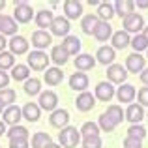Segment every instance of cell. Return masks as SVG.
Segmentation results:
<instances>
[{"instance_id": "6f0895ef", "label": "cell", "mask_w": 148, "mask_h": 148, "mask_svg": "<svg viewBox=\"0 0 148 148\" xmlns=\"http://www.w3.org/2000/svg\"><path fill=\"white\" fill-rule=\"evenodd\" d=\"M4 109H6V107H4V105L0 103V114H2V112H4Z\"/></svg>"}, {"instance_id": "7c38bea8", "label": "cell", "mask_w": 148, "mask_h": 148, "mask_svg": "<svg viewBox=\"0 0 148 148\" xmlns=\"http://www.w3.org/2000/svg\"><path fill=\"white\" fill-rule=\"evenodd\" d=\"M49 122H51L53 127L62 130V127H66L68 122H69V112L66 111V109H54V111L51 112V116H49Z\"/></svg>"}, {"instance_id": "30bf717a", "label": "cell", "mask_w": 148, "mask_h": 148, "mask_svg": "<svg viewBox=\"0 0 148 148\" xmlns=\"http://www.w3.org/2000/svg\"><path fill=\"white\" fill-rule=\"evenodd\" d=\"M69 28H71V26H69V21L66 17H54L53 19V25H51V34H53V36H69Z\"/></svg>"}, {"instance_id": "4316f807", "label": "cell", "mask_w": 148, "mask_h": 148, "mask_svg": "<svg viewBox=\"0 0 148 148\" xmlns=\"http://www.w3.org/2000/svg\"><path fill=\"white\" fill-rule=\"evenodd\" d=\"M62 49L71 56V54H79L81 51V40L77 36H66L64 41H62Z\"/></svg>"}, {"instance_id": "836d02e7", "label": "cell", "mask_w": 148, "mask_h": 148, "mask_svg": "<svg viewBox=\"0 0 148 148\" xmlns=\"http://www.w3.org/2000/svg\"><path fill=\"white\" fill-rule=\"evenodd\" d=\"M25 92L28 96H40L41 94V81L32 77V79H26L25 81Z\"/></svg>"}, {"instance_id": "ffe728a7", "label": "cell", "mask_w": 148, "mask_h": 148, "mask_svg": "<svg viewBox=\"0 0 148 148\" xmlns=\"http://www.w3.org/2000/svg\"><path fill=\"white\" fill-rule=\"evenodd\" d=\"M111 41H112V45H111V47L114 49V51H116V49H118V51H122V49H126L127 45H130L131 38H130V34H127V32H124V30H118V32H112Z\"/></svg>"}, {"instance_id": "4fadbf2b", "label": "cell", "mask_w": 148, "mask_h": 148, "mask_svg": "<svg viewBox=\"0 0 148 148\" xmlns=\"http://www.w3.org/2000/svg\"><path fill=\"white\" fill-rule=\"evenodd\" d=\"M75 107L79 109L81 112H88L96 107V98L90 94V92H81L75 99Z\"/></svg>"}, {"instance_id": "f1b7e54d", "label": "cell", "mask_w": 148, "mask_h": 148, "mask_svg": "<svg viewBox=\"0 0 148 148\" xmlns=\"http://www.w3.org/2000/svg\"><path fill=\"white\" fill-rule=\"evenodd\" d=\"M98 23H99L98 15L88 13V15H84L83 21H81V28H83V32H84V34L92 36V34H94V30H96V26H98Z\"/></svg>"}, {"instance_id": "f6af8a7d", "label": "cell", "mask_w": 148, "mask_h": 148, "mask_svg": "<svg viewBox=\"0 0 148 148\" xmlns=\"http://www.w3.org/2000/svg\"><path fill=\"white\" fill-rule=\"evenodd\" d=\"M124 148H143V141L135 137H126L124 139Z\"/></svg>"}, {"instance_id": "e575fe53", "label": "cell", "mask_w": 148, "mask_h": 148, "mask_svg": "<svg viewBox=\"0 0 148 148\" xmlns=\"http://www.w3.org/2000/svg\"><path fill=\"white\" fill-rule=\"evenodd\" d=\"M105 114H107L109 118L116 124V126H118V124H122V120H124V111H122V107H120V105H109L107 111H105Z\"/></svg>"}, {"instance_id": "5b68a950", "label": "cell", "mask_w": 148, "mask_h": 148, "mask_svg": "<svg viewBox=\"0 0 148 148\" xmlns=\"http://www.w3.org/2000/svg\"><path fill=\"white\" fill-rule=\"evenodd\" d=\"M145 64H146V58L143 56L141 53H131L130 56L126 58V71L127 73H141L145 69Z\"/></svg>"}, {"instance_id": "7bdbcfd3", "label": "cell", "mask_w": 148, "mask_h": 148, "mask_svg": "<svg viewBox=\"0 0 148 148\" xmlns=\"http://www.w3.org/2000/svg\"><path fill=\"white\" fill-rule=\"evenodd\" d=\"M101 137L99 135H90V137H83V148H101Z\"/></svg>"}, {"instance_id": "9f6ffc18", "label": "cell", "mask_w": 148, "mask_h": 148, "mask_svg": "<svg viewBox=\"0 0 148 148\" xmlns=\"http://www.w3.org/2000/svg\"><path fill=\"white\" fill-rule=\"evenodd\" d=\"M4 6H6V2H4V0H0V11L4 10Z\"/></svg>"}, {"instance_id": "2e32d148", "label": "cell", "mask_w": 148, "mask_h": 148, "mask_svg": "<svg viewBox=\"0 0 148 148\" xmlns=\"http://www.w3.org/2000/svg\"><path fill=\"white\" fill-rule=\"evenodd\" d=\"M124 118L130 120L131 124H139L143 118H145V109H143L139 103H130L127 109H126V112H124Z\"/></svg>"}, {"instance_id": "8fae6325", "label": "cell", "mask_w": 148, "mask_h": 148, "mask_svg": "<svg viewBox=\"0 0 148 148\" xmlns=\"http://www.w3.org/2000/svg\"><path fill=\"white\" fill-rule=\"evenodd\" d=\"M51 43H53V36H51L47 30H36V32L32 34V45L38 51L47 49Z\"/></svg>"}, {"instance_id": "277c9868", "label": "cell", "mask_w": 148, "mask_h": 148, "mask_svg": "<svg viewBox=\"0 0 148 148\" xmlns=\"http://www.w3.org/2000/svg\"><path fill=\"white\" fill-rule=\"evenodd\" d=\"M34 17V10L32 6H28L26 2H15V11H13V21L15 23H30Z\"/></svg>"}, {"instance_id": "9a60e30c", "label": "cell", "mask_w": 148, "mask_h": 148, "mask_svg": "<svg viewBox=\"0 0 148 148\" xmlns=\"http://www.w3.org/2000/svg\"><path fill=\"white\" fill-rule=\"evenodd\" d=\"M64 13H66V19H73V21H77V19L83 15V4L77 2V0H66L64 2Z\"/></svg>"}, {"instance_id": "cb8c5ba5", "label": "cell", "mask_w": 148, "mask_h": 148, "mask_svg": "<svg viewBox=\"0 0 148 148\" xmlns=\"http://www.w3.org/2000/svg\"><path fill=\"white\" fill-rule=\"evenodd\" d=\"M62 79H64V71H62L60 68H47V71L43 73V81L49 84V86L60 84Z\"/></svg>"}, {"instance_id": "f35d334b", "label": "cell", "mask_w": 148, "mask_h": 148, "mask_svg": "<svg viewBox=\"0 0 148 148\" xmlns=\"http://www.w3.org/2000/svg\"><path fill=\"white\" fill-rule=\"evenodd\" d=\"M98 127H99V131H107V133H111V131L116 127V124L103 112V114L99 116V120H98Z\"/></svg>"}, {"instance_id": "d4e9b609", "label": "cell", "mask_w": 148, "mask_h": 148, "mask_svg": "<svg viewBox=\"0 0 148 148\" xmlns=\"http://www.w3.org/2000/svg\"><path fill=\"white\" fill-rule=\"evenodd\" d=\"M53 11L51 10H41L36 13V17H34V21H36V26H40V30H45V28H51V25H53Z\"/></svg>"}, {"instance_id": "ba28073f", "label": "cell", "mask_w": 148, "mask_h": 148, "mask_svg": "<svg viewBox=\"0 0 148 148\" xmlns=\"http://www.w3.org/2000/svg\"><path fill=\"white\" fill-rule=\"evenodd\" d=\"M56 105H58V96L54 94L53 90H47V92H41L40 94V103H38L40 109L53 112L54 109H56Z\"/></svg>"}, {"instance_id": "db71d44e", "label": "cell", "mask_w": 148, "mask_h": 148, "mask_svg": "<svg viewBox=\"0 0 148 148\" xmlns=\"http://www.w3.org/2000/svg\"><path fill=\"white\" fill-rule=\"evenodd\" d=\"M47 148H62V146L56 145V143H51V145H47Z\"/></svg>"}, {"instance_id": "603a6c76", "label": "cell", "mask_w": 148, "mask_h": 148, "mask_svg": "<svg viewBox=\"0 0 148 148\" xmlns=\"http://www.w3.org/2000/svg\"><path fill=\"white\" fill-rule=\"evenodd\" d=\"M17 23L13 21V17H8V15H2V23H0V34L4 38L6 36H17Z\"/></svg>"}, {"instance_id": "ee69618b", "label": "cell", "mask_w": 148, "mask_h": 148, "mask_svg": "<svg viewBox=\"0 0 148 148\" xmlns=\"http://www.w3.org/2000/svg\"><path fill=\"white\" fill-rule=\"evenodd\" d=\"M137 99H139V105H141L143 109L148 107V86H143L141 90H139L137 94Z\"/></svg>"}, {"instance_id": "681fc988", "label": "cell", "mask_w": 148, "mask_h": 148, "mask_svg": "<svg viewBox=\"0 0 148 148\" xmlns=\"http://www.w3.org/2000/svg\"><path fill=\"white\" fill-rule=\"evenodd\" d=\"M6 45H8V41H6V38L2 36V34H0V53H2L4 49H6Z\"/></svg>"}, {"instance_id": "f546056e", "label": "cell", "mask_w": 148, "mask_h": 148, "mask_svg": "<svg viewBox=\"0 0 148 148\" xmlns=\"http://www.w3.org/2000/svg\"><path fill=\"white\" fill-rule=\"evenodd\" d=\"M112 17H114V8H112V4L99 2V6H98V19H99V21L109 23Z\"/></svg>"}, {"instance_id": "60d3db41", "label": "cell", "mask_w": 148, "mask_h": 148, "mask_svg": "<svg viewBox=\"0 0 148 148\" xmlns=\"http://www.w3.org/2000/svg\"><path fill=\"white\" fill-rule=\"evenodd\" d=\"M127 137H135V139H139V141H143V139L146 137V130L141 124H131L130 130H127Z\"/></svg>"}, {"instance_id": "7402d4cb", "label": "cell", "mask_w": 148, "mask_h": 148, "mask_svg": "<svg viewBox=\"0 0 148 148\" xmlns=\"http://www.w3.org/2000/svg\"><path fill=\"white\" fill-rule=\"evenodd\" d=\"M112 8H114V15H120L124 19L135 11V2H131V0H116L112 4Z\"/></svg>"}, {"instance_id": "6da1fadb", "label": "cell", "mask_w": 148, "mask_h": 148, "mask_svg": "<svg viewBox=\"0 0 148 148\" xmlns=\"http://www.w3.org/2000/svg\"><path fill=\"white\" fill-rule=\"evenodd\" d=\"M58 141H60L62 148H75L81 141V133L77 131V127L66 126V127H62L60 133H58Z\"/></svg>"}, {"instance_id": "11a10c76", "label": "cell", "mask_w": 148, "mask_h": 148, "mask_svg": "<svg viewBox=\"0 0 148 148\" xmlns=\"http://www.w3.org/2000/svg\"><path fill=\"white\" fill-rule=\"evenodd\" d=\"M88 4H90V6H99L98 0H88Z\"/></svg>"}, {"instance_id": "d590c367", "label": "cell", "mask_w": 148, "mask_h": 148, "mask_svg": "<svg viewBox=\"0 0 148 148\" xmlns=\"http://www.w3.org/2000/svg\"><path fill=\"white\" fill-rule=\"evenodd\" d=\"M8 139H28V130L25 126H11L6 131Z\"/></svg>"}, {"instance_id": "52a82bcc", "label": "cell", "mask_w": 148, "mask_h": 148, "mask_svg": "<svg viewBox=\"0 0 148 148\" xmlns=\"http://www.w3.org/2000/svg\"><path fill=\"white\" fill-rule=\"evenodd\" d=\"M94 98L99 99V101H111L112 98H114V86H112L109 81H101V83L96 84Z\"/></svg>"}, {"instance_id": "ab89813d", "label": "cell", "mask_w": 148, "mask_h": 148, "mask_svg": "<svg viewBox=\"0 0 148 148\" xmlns=\"http://www.w3.org/2000/svg\"><path fill=\"white\" fill-rule=\"evenodd\" d=\"M79 133L83 137H90V135H99V127L96 122H84L83 127L79 130Z\"/></svg>"}, {"instance_id": "9c48e42d", "label": "cell", "mask_w": 148, "mask_h": 148, "mask_svg": "<svg viewBox=\"0 0 148 148\" xmlns=\"http://www.w3.org/2000/svg\"><path fill=\"white\" fill-rule=\"evenodd\" d=\"M8 45H10V53L13 54V56L15 54L19 56V54H26L28 53V45L30 43H28V40L23 38V36H13L10 41H8Z\"/></svg>"}, {"instance_id": "f5cc1de1", "label": "cell", "mask_w": 148, "mask_h": 148, "mask_svg": "<svg viewBox=\"0 0 148 148\" xmlns=\"http://www.w3.org/2000/svg\"><path fill=\"white\" fill-rule=\"evenodd\" d=\"M143 38L148 41V26H145V28H143Z\"/></svg>"}, {"instance_id": "83f0119b", "label": "cell", "mask_w": 148, "mask_h": 148, "mask_svg": "<svg viewBox=\"0 0 148 148\" xmlns=\"http://www.w3.org/2000/svg\"><path fill=\"white\" fill-rule=\"evenodd\" d=\"M111 36H112V26L109 25V23L99 21L98 26H96V30H94V38L98 41H109Z\"/></svg>"}, {"instance_id": "44dd1931", "label": "cell", "mask_w": 148, "mask_h": 148, "mask_svg": "<svg viewBox=\"0 0 148 148\" xmlns=\"http://www.w3.org/2000/svg\"><path fill=\"white\" fill-rule=\"evenodd\" d=\"M21 114H23V118H26L28 122H38L40 116H41V109L38 107V103L30 101V103H26L25 107L21 109Z\"/></svg>"}, {"instance_id": "3957f363", "label": "cell", "mask_w": 148, "mask_h": 148, "mask_svg": "<svg viewBox=\"0 0 148 148\" xmlns=\"http://www.w3.org/2000/svg\"><path fill=\"white\" fill-rule=\"evenodd\" d=\"M26 62H28V64H26L28 69L32 68L34 71H43L49 66V56L43 51H32V53H28V56H26Z\"/></svg>"}, {"instance_id": "1f68e13d", "label": "cell", "mask_w": 148, "mask_h": 148, "mask_svg": "<svg viewBox=\"0 0 148 148\" xmlns=\"http://www.w3.org/2000/svg\"><path fill=\"white\" fill-rule=\"evenodd\" d=\"M51 143H53V139L45 131H38L32 137V148H47V145H51Z\"/></svg>"}, {"instance_id": "7dc6e473", "label": "cell", "mask_w": 148, "mask_h": 148, "mask_svg": "<svg viewBox=\"0 0 148 148\" xmlns=\"http://www.w3.org/2000/svg\"><path fill=\"white\" fill-rule=\"evenodd\" d=\"M8 84H10V75L6 71H0V90L8 88Z\"/></svg>"}, {"instance_id": "74e56055", "label": "cell", "mask_w": 148, "mask_h": 148, "mask_svg": "<svg viewBox=\"0 0 148 148\" xmlns=\"http://www.w3.org/2000/svg\"><path fill=\"white\" fill-rule=\"evenodd\" d=\"M15 99H17L15 90H11V88H4V90H0V103H2L4 107H10V105H13Z\"/></svg>"}, {"instance_id": "ac0fdd59", "label": "cell", "mask_w": 148, "mask_h": 148, "mask_svg": "<svg viewBox=\"0 0 148 148\" xmlns=\"http://www.w3.org/2000/svg\"><path fill=\"white\" fill-rule=\"evenodd\" d=\"M118 101H122V103H131V101L135 99V94H137V90H135L133 84L130 83H124L122 86H118V90L114 92Z\"/></svg>"}, {"instance_id": "484cf974", "label": "cell", "mask_w": 148, "mask_h": 148, "mask_svg": "<svg viewBox=\"0 0 148 148\" xmlns=\"http://www.w3.org/2000/svg\"><path fill=\"white\" fill-rule=\"evenodd\" d=\"M96 66V58L92 56V54H77L75 56V69H79V71H88V69H92Z\"/></svg>"}, {"instance_id": "d6a6232c", "label": "cell", "mask_w": 148, "mask_h": 148, "mask_svg": "<svg viewBox=\"0 0 148 148\" xmlns=\"http://www.w3.org/2000/svg\"><path fill=\"white\" fill-rule=\"evenodd\" d=\"M11 77H13L15 81H26L30 79V69L26 64H17L11 68Z\"/></svg>"}, {"instance_id": "7a4b0ae2", "label": "cell", "mask_w": 148, "mask_h": 148, "mask_svg": "<svg viewBox=\"0 0 148 148\" xmlns=\"http://www.w3.org/2000/svg\"><path fill=\"white\" fill-rule=\"evenodd\" d=\"M122 26H124V32L127 34H135L137 36L143 28H145V19H143L141 13H130L127 17L122 19Z\"/></svg>"}, {"instance_id": "c3c4849f", "label": "cell", "mask_w": 148, "mask_h": 148, "mask_svg": "<svg viewBox=\"0 0 148 148\" xmlns=\"http://www.w3.org/2000/svg\"><path fill=\"white\" fill-rule=\"evenodd\" d=\"M139 77H141V83L148 86V68H145V69H143V71L139 73Z\"/></svg>"}, {"instance_id": "8992f818", "label": "cell", "mask_w": 148, "mask_h": 148, "mask_svg": "<svg viewBox=\"0 0 148 148\" xmlns=\"http://www.w3.org/2000/svg\"><path fill=\"white\" fill-rule=\"evenodd\" d=\"M107 79H109V83H114V84H122V83H126V79H127V71H126V68H124L122 64H111L107 68Z\"/></svg>"}, {"instance_id": "e0dca14e", "label": "cell", "mask_w": 148, "mask_h": 148, "mask_svg": "<svg viewBox=\"0 0 148 148\" xmlns=\"http://www.w3.org/2000/svg\"><path fill=\"white\" fill-rule=\"evenodd\" d=\"M2 122L4 124H10V126H19V120L23 118V114H21V109L17 107V105H10V107H6L4 109V112H2Z\"/></svg>"}, {"instance_id": "4dcf8cb0", "label": "cell", "mask_w": 148, "mask_h": 148, "mask_svg": "<svg viewBox=\"0 0 148 148\" xmlns=\"http://www.w3.org/2000/svg\"><path fill=\"white\" fill-rule=\"evenodd\" d=\"M68 58H69V54L62 49V45H54L53 51H51V60L56 66H64L66 62H68Z\"/></svg>"}, {"instance_id": "b9f144b4", "label": "cell", "mask_w": 148, "mask_h": 148, "mask_svg": "<svg viewBox=\"0 0 148 148\" xmlns=\"http://www.w3.org/2000/svg\"><path fill=\"white\" fill-rule=\"evenodd\" d=\"M130 45L135 49V53H141V51H146L148 49V41L143 38V34H137V36L130 41Z\"/></svg>"}, {"instance_id": "816d5d0a", "label": "cell", "mask_w": 148, "mask_h": 148, "mask_svg": "<svg viewBox=\"0 0 148 148\" xmlns=\"http://www.w3.org/2000/svg\"><path fill=\"white\" fill-rule=\"evenodd\" d=\"M6 131H8V130H6V124H4L2 120H0V137H2V135L6 133Z\"/></svg>"}, {"instance_id": "680465c9", "label": "cell", "mask_w": 148, "mask_h": 148, "mask_svg": "<svg viewBox=\"0 0 148 148\" xmlns=\"http://www.w3.org/2000/svg\"><path fill=\"white\" fill-rule=\"evenodd\" d=\"M0 23H2V15H0Z\"/></svg>"}, {"instance_id": "d6986e66", "label": "cell", "mask_w": 148, "mask_h": 148, "mask_svg": "<svg viewBox=\"0 0 148 148\" xmlns=\"http://www.w3.org/2000/svg\"><path fill=\"white\" fill-rule=\"evenodd\" d=\"M114 58H116V53H114V49L109 47V45L99 47L98 53H96V60H98L99 64H103V66H107V64L111 66L112 62H114Z\"/></svg>"}, {"instance_id": "91938a15", "label": "cell", "mask_w": 148, "mask_h": 148, "mask_svg": "<svg viewBox=\"0 0 148 148\" xmlns=\"http://www.w3.org/2000/svg\"><path fill=\"white\" fill-rule=\"evenodd\" d=\"M146 51H148V49H146ZM146 56H148V54H146Z\"/></svg>"}, {"instance_id": "5bb4252c", "label": "cell", "mask_w": 148, "mask_h": 148, "mask_svg": "<svg viewBox=\"0 0 148 148\" xmlns=\"http://www.w3.org/2000/svg\"><path fill=\"white\" fill-rule=\"evenodd\" d=\"M69 86L75 92H86L88 88V75L83 71H75L71 77H69Z\"/></svg>"}, {"instance_id": "8d00e7d4", "label": "cell", "mask_w": 148, "mask_h": 148, "mask_svg": "<svg viewBox=\"0 0 148 148\" xmlns=\"http://www.w3.org/2000/svg\"><path fill=\"white\" fill-rule=\"evenodd\" d=\"M15 66V56L8 51H2L0 53V71H6V69H11Z\"/></svg>"}, {"instance_id": "bcb514c9", "label": "cell", "mask_w": 148, "mask_h": 148, "mask_svg": "<svg viewBox=\"0 0 148 148\" xmlns=\"http://www.w3.org/2000/svg\"><path fill=\"white\" fill-rule=\"evenodd\" d=\"M28 139H10V148H28Z\"/></svg>"}, {"instance_id": "f907efd6", "label": "cell", "mask_w": 148, "mask_h": 148, "mask_svg": "<svg viewBox=\"0 0 148 148\" xmlns=\"http://www.w3.org/2000/svg\"><path fill=\"white\" fill-rule=\"evenodd\" d=\"M137 8H143V10H146V8H148V0H141V2H137Z\"/></svg>"}]
</instances>
